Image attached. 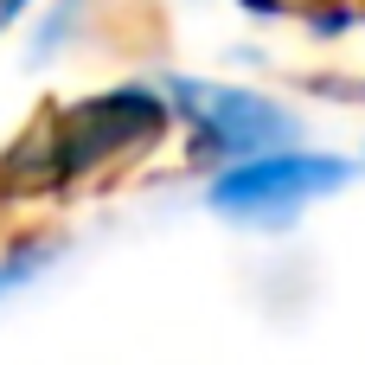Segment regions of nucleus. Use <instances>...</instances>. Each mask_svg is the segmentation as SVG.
I'll use <instances>...</instances> for the list:
<instances>
[{"mask_svg":"<svg viewBox=\"0 0 365 365\" xmlns=\"http://www.w3.org/2000/svg\"><path fill=\"white\" fill-rule=\"evenodd\" d=\"M77 6H83V0H58V13H51V26H45V38H38V51H51V45H58V38L71 32V13H77Z\"/></svg>","mask_w":365,"mask_h":365,"instance_id":"5","label":"nucleus"},{"mask_svg":"<svg viewBox=\"0 0 365 365\" xmlns=\"http://www.w3.org/2000/svg\"><path fill=\"white\" fill-rule=\"evenodd\" d=\"M173 122V103L167 90L154 83H122V90H103V96H83L77 109H64L51 122V154L64 173H90L103 160H122L148 141H160Z\"/></svg>","mask_w":365,"mask_h":365,"instance_id":"3","label":"nucleus"},{"mask_svg":"<svg viewBox=\"0 0 365 365\" xmlns=\"http://www.w3.org/2000/svg\"><path fill=\"white\" fill-rule=\"evenodd\" d=\"M45 263H51V250H45V244H26V250L0 257V295H13V289H19L26 276H38Z\"/></svg>","mask_w":365,"mask_h":365,"instance_id":"4","label":"nucleus"},{"mask_svg":"<svg viewBox=\"0 0 365 365\" xmlns=\"http://www.w3.org/2000/svg\"><path fill=\"white\" fill-rule=\"evenodd\" d=\"M167 103H173V122L192 128V141L225 167V160H244V154H269V148H289L302 135L295 109L263 96V90H244V83H212V77H160Z\"/></svg>","mask_w":365,"mask_h":365,"instance_id":"2","label":"nucleus"},{"mask_svg":"<svg viewBox=\"0 0 365 365\" xmlns=\"http://www.w3.org/2000/svg\"><path fill=\"white\" fill-rule=\"evenodd\" d=\"M346 160L340 154H308V148H269V154H244V160H225L212 173V212L237 218V225H282L295 218L302 205L327 199L346 186Z\"/></svg>","mask_w":365,"mask_h":365,"instance_id":"1","label":"nucleus"}]
</instances>
